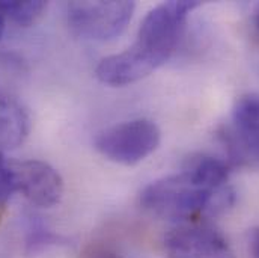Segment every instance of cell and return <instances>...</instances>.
I'll return each instance as SVG.
<instances>
[{"label":"cell","mask_w":259,"mask_h":258,"mask_svg":"<svg viewBox=\"0 0 259 258\" xmlns=\"http://www.w3.org/2000/svg\"><path fill=\"white\" fill-rule=\"evenodd\" d=\"M12 192H15L12 163H9L0 151V205H5Z\"/></svg>","instance_id":"10"},{"label":"cell","mask_w":259,"mask_h":258,"mask_svg":"<svg viewBox=\"0 0 259 258\" xmlns=\"http://www.w3.org/2000/svg\"><path fill=\"white\" fill-rule=\"evenodd\" d=\"M3 30H5V14H3L2 9H0V38H2V35H3Z\"/></svg>","instance_id":"13"},{"label":"cell","mask_w":259,"mask_h":258,"mask_svg":"<svg viewBox=\"0 0 259 258\" xmlns=\"http://www.w3.org/2000/svg\"><path fill=\"white\" fill-rule=\"evenodd\" d=\"M30 131V118L21 103L0 89V148H15Z\"/></svg>","instance_id":"7"},{"label":"cell","mask_w":259,"mask_h":258,"mask_svg":"<svg viewBox=\"0 0 259 258\" xmlns=\"http://www.w3.org/2000/svg\"><path fill=\"white\" fill-rule=\"evenodd\" d=\"M0 9L5 17L11 18L14 23L20 26H32L35 24L47 9V3L36 2H0Z\"/></svg>","instance_id":"9"},{"label":"cell","mask_w":259,"mask_h":258,"mask_svg":"<svg viewBox=\"0 0 259 258\" xmlns=\"http://www.w3.org/2000/svg\"><path fill=\"white\" fill-rule=\"evenodd\" d=\"M3 213H5V207L0 205V222H2V219H3Z\"/></svg>","instance_id":"15"},{"label":"cell","mask_w":259,"mask_h":258,"mask_svg":"<svg viewBox=\"0 0 259 258\" xmlns=\"http://www.w3.org/2000/svg\"><path fill=\"white\" fill-rule=\"evenodd\" d=\"M250 249H252L253 258H259V228L252 231V236H250Z\"/></svg>","instance_id":"12"},{"label":"cell","mask_w":259,"mask_h":258,"mask_svg":"<svg viewBox=\"0 0 259 258\" xmlns=\"http://www.w3.org/2000/svg\"><path fill=\"white\" fill-rule=\"evenodd\" d=\"M197 2H164L143 18L136 41L127 50L104 58L95 69L97 77L112 86H125L149 76L164 64L184 33L189 15Z\"/></svg>","instance_id":"2"},{"label":"cell","mask_w":259,"mask_h":258,"mask_svg":"<svg viewBox=\"0 0 259 258\" xmlns=\"http://www.w3.org/2000/svg\"><path fill=\"white\" fill-rule=\"evenodd\" d=\"M229 166L211 156L190 157L181 172L148 185L140 194V205L148 213L184 224L215 214L232 204L226 188Z\"/></svg>","instance_id":"1"},{"label":"cell","mask_w":259,"mask_h":258,"mask_svg":"<svg viewBox=\"0 0 259 258\" xmlns=\"http://www.w3.org/2000/svg\"><path fill=\"white\" fill-rule=\"evenodd\" d=\"M232 127L259 143V95L249 94L237 100L232 110Z\"/></svg>","instance_id":"8"},{"label":"cell","mask_w":259,"mask_h":258,"mask_svg":"<svg viewBox=\"0 0 259 258\" xmlns=\"http://www.w3.org/2000/svg\"><path fill=\"white\" fill-rule=\"evenodd\" d=\"M134 8L133 2H74L68 5V24L86 40L109 41L125 30Z\"/></svg>","instance_id":"4"},{"label":"cell","mask_w":259,"mask_h":258,"mask_svg":"<svg viewBox=\"0 0 259 258\" xmlns=\"http://www.w3.org/2000/svg\"><path fill=\"white\" fill-rule=\"evenodd\" d=\"M161 131L154 121L131 120L103 130L95 137L97 151L107 160L133 166L143 162L160 145Z\"/></svg>","instance_id":"3"},{"label":"cell","mask_w":259,"mask_h":258,"mask_svg":"<svg viewBox=\"0 0 259 258\" xmlns=\"http://www.w3.org/2000/svg\"><path fill=\"white\" fill-rule=\"evenodd\" d=\"M15 191L38 207L50 208L62 199L64 180L61 174L42 160L12 163Z\"/></svg>","instance_id":"6"},{"label":"cell","mask_w":259,"mask_h":258,"mask_svg":"<svg viewBox=\"0 0 259 258\" xmlns=\"http://www.w3.org/2000/svg\"><path fill=\"white\" fill-rule=\"evenodd\" d=\"M169 258H235L228 240L202 224H183L164 236Z\"/></svg>","instance_id":"5"},{"label":"cell","mask_w":259,"mask_h":258,"mask_svg":"<svg viewBox=\"0 0 259 258\" xmlns=\"http://www.w3.org/2000/svg\"><path fill=\"white\" fill-rule=\"evenodd\" d=\"M81 258H137L128 254L127 251L116 248L109 243H95L89 246Z\"/></svg>","instance_id":"11"},{"label":"cell","mask_w":259,"mask_h":258,"mask_svg":"<svg viewBox=\"0 0 259 258\" xmlns=\"http://www.w3.org/2000/svg\"><path fill=\"white\" fill-rule=\"evenodd\" d=\"M255 27H256V30H258L259 33V6L258 9H256V14H255Z\"/></svg>","instance_id":"14"}]
</instances>
